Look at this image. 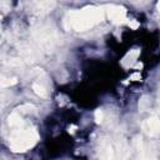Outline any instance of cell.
I'll return each instance as SVG.
<instances>
[{
	"mask_svg": "<svg viewBox=\"0 0 160 160\" xmlns=\"http://www.w3.org/2000/svg\"><path fill=\"white\" fill-rule=\"evenodd\" d=\"M9 126L11 128L9 141L10 148L14 151H25L36 142V131L31 129L29 125H26L18 112H12L9 116Z\"/></svg>",
	"mask_w": 160,
	"mask_h": 160,
	"instance_id": "cell-1",
	"label": "cell"
},
{
	"mask_svg": "<svg viewBox=\"0 0 160 160\" xmlns=\"http://www.w3.org/2000/svg\"><path fill=\"white\" fill-rule=\"evenodd\" d=\"M104 18V12L99 8H86L79 11L70 12L66 18V26L71 28L76 31H82L96 22L101 21Z\"/></svg>",
	"mask_w": 160,
	"mask_h": 160,
	"instance_id": "cell-2",
	"label": "cell"
},
{
	"mask_svg": "<svg viewBox=\"0 0 160 160\" xmlns=\"http://www.w3.org/2000/svg\"><path fill=\"white\" fill-rule=\"evenodd\" d=\"M129 149L124 140L120 139H105L99 146V158L102 160H118L126 159Z\"/></svg>",
	"mask_w": 160,
	"mask_h": 160,
	"instance_id": "cell-3",
	"label": "cell"
},
{
	"mask_svg": "<svg viewBox=\"0 0 160 160\" xmlns=\"http://www.w3.org/2000/svg\"><path fill=\"white\" fill-rule=\"evenodd\" d=\"M34 34H35V40L38 41L39 46H40L42 50L50 51V50L54 49V46H55V44H56V40H58L55 30L50 29L49 26L42 25V26H40L39 29H36V30L34 31Z\"/></svg>",
	"mask_w": 160,
	"mask_h": 160,
	"instance_id": "cell-4",
	"label": "cell"
},
{
	"mask_svg": "<svg viewBox=\"0 0 160 160\" xmlns=\"http://www.w3.org/2000/svg\"><path fill=\"white\" fill-rule=\"evenodd\" d=\"M142 128H144V130L148 135H150V136L158 135V132H159V120H158V118L154 116V118H150V119L145 120V122L142 124Z\"/></svg>",
	"mask_w": 160,
	"mask_h": 160,
	"instance_id": "cell-5",
	"label": "cell"
},
{
	"mask_svg": "<svg viewBox=\"0 0 160 160\" xmlns=\"http://www.w3.org/2000/svg\"><path fill=\"white\" fill-rule=\"evenodd\" d=\"M108 12H109L110 19L114 21H121L125 18V10L120 6H110Z\"/></svg>",
	"mask_w": 160,
	"mask_h": 160,
	"instance_id": "cell-6",
	"label": "cell"
},
{
	"mask_svg": "<svg viewBox=\"0 0 160 160\" xmlns=\"http://www.w3.org/2000/svg\"><path fill=\"white\" fill-rule=\"evenodd\" d=\"M32 90H34L38 95L42 96V98H45V96H46V90H45L41 85H39V84H32Z\"/></svg>",
	"mask_w": 160,
	"mask_h": 160,
	"instance_id": "cell-7",
	"label": "cell"
},
{
	"mask_svg": "<svg viewBox=\"0 0 160 160\" xmlns=\"http://www.w3.org/2000/svg\"><path fill=\"white\" fill-rule=\"evenodd\" d=\"M95 118H96V121H98V122H101V121H102V111H101V110H96Z\"/></svg>",
	"mask_w": 160,
	"mask_h": 160,
	"instance_id": "cell-8",
	"label": "cell"
}]
</instances>
